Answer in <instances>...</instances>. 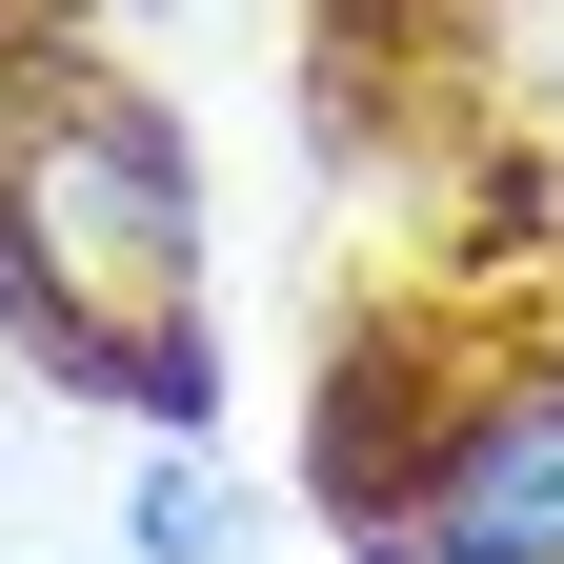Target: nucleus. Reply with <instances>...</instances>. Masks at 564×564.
I'll list each match as a JSON object with an SVG mask.
<instances>
[{"label":"nucleus","instance_id":"1","mask_svg":"<svg viewBox=\"0 0 564 564\" xmlns=\"http://www.w3.org/2000/svg\"><path fill=\"white\" fill-rule=\"evenodd\" d=\"M0 282L82 383H202V182L141 101H61L0 182Z\"/></svg>","mask_w":564,"mask_h":564},{"label":"nucleus","instance_id":"2","mask_svg":"<svg viewBox=\"0 0 564 564\" xmlns=\"http://www.w3.org/2000/svg\"><path fill=\"white\" fill-rule=\"evenodd\" d=\"M403 564H564V383H505L403 484Z\"/></svg>","mask_w":564,"mask_h":564},{"label":"nucleus","instance_id":"3","mask_svg":"<svg viewBox=\"0 0 564 564\" xmlns=\"http://www.w3.org/2000/svg\"><path fill=\"white\" fill-rule=\"evenodd\" d=\"M141 564H242V484L162 444V464H141Z\"/></svg>","mask_w":564,"mask_h":564}]
</instances>
